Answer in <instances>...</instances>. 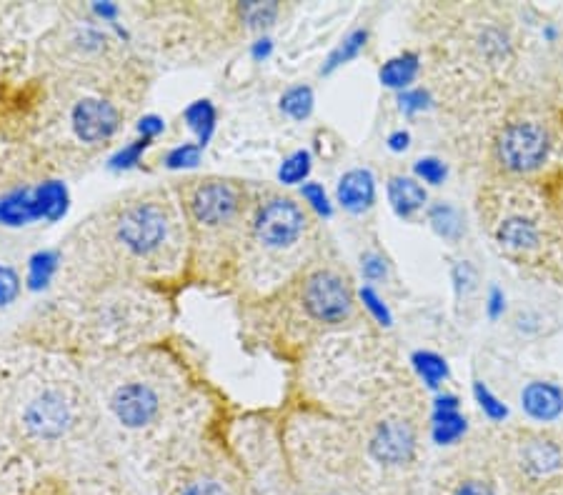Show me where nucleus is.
Instances as JSON below:
<instances>
[{"label": "nucleus", "mask_w": 563, "mask_h": 495, "mask_svg": "<svg viewBox=\"0 0 563 495\" xmlns=\"http://www.w3.org/2000/svg\"><path fill=\"white\" fill-rule=\"evenodd\" d=\"M498 240L511 250H531L538 243V228L533 220L513 215V218L503 220L498 228Z\"/></svg>", "instance_id": "obj_18"}, {"label": "nucleus", "mask_w": 563, "mask_h": 495, "mask_svg": "<svg viewBox=\"0 0 563 495\" xmlns=\"http://www.w3.org/2000/svg\"><path fill=\"white\" fill-rule=\"evenodd\" d=\"M428 223H431V228L446 240H458L463 233L461 213H458L451 203L431 205V208H428Z\"/></svg>", "instance_id": "obj_21"}, {"label": "nucleus", "mask_w": 563, "mask_h": 495, "mask_svg": "<svg viewBox=\"0 0 563 495\" xmlns=\"http://www.w3.org/2000/svg\"><path fill=\"white\" fill-rule=\"evenodd\" d=\"M138 130V138H146V140H156L158 135L166 130V120L161 115H143L136 125Z\"/></svg>", "instance_id": "obj_34"}, {"label": "nucleus", "mask_w": 563, "mask_h": 495, "mask_svg": "<svg viewBox=\"0 0 563 495\" xmlns=\"http://www.w3.org/2000/svg\"><path fill=\"white\" fill-rule=\"evenodd\" d=\"M521 408L538 423H551L563 415V390L548 380H533L521 390Z\"/></svg>", "instance_id": "obj_10"}, {"label": "nucleus", "mask_w": 563, "mask_h": 495, "mask_svg": "<svg viewBox=\"0 0 563 495\" xmlns=\"http://www.w3.org/2000/svg\"><path fill=\"white\" fill-rule=\"evenodd\" d=\"M451 495H496V490L488 483H483V480H466Z\"/></svg>", "instance_id": "obj_36"}, {"label": "nucleus", "mask_w": 563, "mask_h": 495, "mask_svg": "<svg viewBox=\"0 0 563 495\" xmlns=\"http://www.w3.org/2000/svg\"><path fill=\"white\" fill-rule=\"evenodd\" d=\"M411 365L416 370L418 378L426 383V388L438 390L443 385V380H448L451 368H448V360L443 355L433 353V350H413Z\"/></svg>", "instance_id": "obj_19"}, {"label": "nucleus", "mask_w": 563, "mask_h": 495, "mask_svg": "<svg viewBox=\"0 0 563 495\" xmlns=\"http://www.w3.org/2000/svg\"><path fill=\"white\" fill-rule=\"evenodd\" d=\"M468 420L461 410H431V440L436 445H453L466 435Z\"/></svg>", "instance_id": "obj_17"}, {"label": "nucleus", "mask_w": 563, "mask_h": 495, "mask_svg": "<svg viewBox=\"0 0 563 495\" xmlns=\"http://www.w3.org/2000/svg\"><path fill=\"white\" fill-rule=\"evenodd\" d=\"M416 428L403 418H381L368 435V455L386 468H403L416 458Z\"/></svg>", "instance_id": "obj_8"}, {"label": "nucleus", "mask_w": 563, "mask_h": 495, "mask_svg": "<svg viewBox=\"0 0 563 495\" xmlns=\"http://www.w3.org/2000/svg\"><path fill=\"white\" fill-rule=\"evenodd\" d=\"M358 300H361L363 308L368 310V315H371L378 325H383V328H391L393 325L391 308H388L386 300L378 295V290L373 288V285H361V288H358Z\"/></svg>", "instance_id": "obj_27"}, {"label": "nucleus", "mask_w": 563, "mask_h": 495, "mask_svg": "<svg viewBox=\"0 0 563 495\" xmlns=\"http://www.w3.org/2000/svg\"><path fill=\"white\" fill-rule=\"evenodd\" d=\"M418 70H421V55H418L416 50H403V53L393 55V58H388L386 63L381 65L378 80H381V85H386V88L403 93V90L411 88L413 80L418 78Z\"/></svg>", "instance_id": "obj_13"}, {"label": "nucleus", "mask_w": 563, "mask_h": 495, "mask_svg": "<svg viewBox=\"0 0 563 495\" xmlns=\"http://www.w3.org/2000/svg\"><path fill=\"white\" fill-rule=\"evenodd\" d=\"M183 120H186V125L193 130V135H196V143L201 145V148H206V145L211 143L213 133H216L218 110L208 98L193 100V103L183 110Z\"/></svg>", "instance_id": "obj_16"}, {"label": "nucleus", "mask_w": 563, "mask_h": 495, "mask_svg": "<svg viewBox=\"0 0 563 495\" xmlns=\"http://www.w3.org/2000/svg\"><path fill=\"white\" fill-rule=\"evenodd\" d=\"M88 378L108 418L131 438L153 443L156 455L188 438L183 420L193 398L188 383H183V370L173 363L128 355L93 363Z\"/></svg>", "instance_id": "obj_2"}, {"label": "nucleus", "mask_w": 563, "mask_h": 495, "mask_svg": "<svg viewBox=\"0 0 563 495\" xmlns=\"http://www.w3.org/2000/svg\"><path fill=\"white\" fill-rule=\"evenodd\" d=\"M413 178H416L418 183L441 185L443 180L448 178V165L443 163L441 158L426 155V158H418L416 163H413Z\"/></svg>", "instance_id": "obj_29"}, {"label": "nucleus", "mask_w": 563, "mask_h": 495, "mask_svg": "<svg viewBox=\"0 0 563 495\" xmlns=\"http://www.w3.org/2000/svg\"><path fill=\"white\" fill-rule=\"evenodd\" d=\"M38 195V210H41V220L46 223H58L66 218L68 208H71V193L63 180H46V183L36 185Z\"/></svg>", "instance_id": "obj_15"}, {"label": "nucleus", "mask_w": 563, "mask_h": 495, "mask_svg": "<svg viewBox=\"0 0 563 495\" xmlns=\"http://www.w3.org/2000/svg\"><path fill=\"white\" fill-rule=\"evenodd\" d=\"M313 105H316V95H313V90L308 85H291L281 95V110L291 120L311 118Z\"/></svg>", "instance_id": "obj_22"}, {"label": "nucleus", "mask_w": 563, "mask_h": 495, "mask_svg": "<svg viewBox=\"0 0 563 495\" xmlns=\"http://www.w3.org/2000/svg\"><path fill=\"white\" fill-rule=\"evenodd\" d=\"M313 158L308 150H293L288 158H283V163L278 165V183L281 185H303L308 183L311 175Z\"/></svg>", "instance_id": "obj_23"}, {"label": "nucleus", "mask_w": 563, "mask_h": 495, "mask_svg": "<svg viewBox=\"0 0 563 495\" xmlns=\"http://www.w3.org/2000/svg\"><path fill=\"white\" fill-rule=\"evenodd\" d=\"M123 115L116 103L101 95H83L71 105V130L81 143H108L121 130Z\"/></svg>", "instance_id": "obj_7"}, {"label": "nucleus", "mask_w": 563, "mask_h": 495, "mask_svg": "<svg viewBox=\"0 0 563 495\" xmlns=\"http://www.w3.org/2000/svg\"><path fill=\"white\" fill-rule=\"evenodd\" d=\"M71 243L68 278L91 288L171 273L188 248L181 205L163 188L116 200L93 215Z\"/></svg>", "instance_id": "obj_1"}, {"label": "nucleus", "mask_w": 563, "mask_h": 495, "mask_svg": "<svg viewBox=\"0 0 563 495\" xmlns=\"http://www.w3.org/2000/svg\"><path fill=\"white\" fill-rule=\"evenodd\" d=\"M203 148L198 143H181L163 155V165L168 170H191L201 165Z\"/></svg>", "instance_id": "obj_25"}, {"label": "nucleus", "mask_w": 563, "mask_h": 495, "mask_svg": "<svg viewBox=\"0 0 563 495\" xmlns=\"http://www.w3.org/2000/svg\"><path fill=\"white\" fill-rule=\"evenodd\" d=\"M151 145H153V140H146V138H138V140H133V143L123 145V148H118L116 153L108 158V168L116 170V173L138 168V163H141L143 155H146V150L151 148Z\"/></svg>", "instance_id": "obj_24"}, {"label": "nucleus", "mask_w": 563, "mask_h": 495, "mask_svg": "<svg viewBox=\"0 0 563 495\" xmlns=\"http://www.w3.org/2000/svg\"><path fill=\"white\" fill-rule=\"evenodd\" d=\"M38 220H41V210H38L36 185H18V188L0 195V225L3 228H26Z\"/></svg>", "instance_id": "obj_11"}, {"label": "nucleus", "mask_w": 563, "mask_h": 495, "mask_svg": "<svg viewBox=\"0 0 563 495\" xmlns=\"http://www.w3.org/2000/svg\"><path fill=\"white\" fill-rule=\"evenodd\" d=\"M386 145L393 153H403V150H408V145H411V133H408V130H393L386 138Z\"/></svg>", "instance_id": "obj_37"}, {"label": "nucleus", "mask_w": 563, "mask_h": 495, "mask_svg": "<svg viewBox=\"0 0 563 495\" xmlns=\"http://www.w3.org/2000/svg\"><path fill=\"white\" fill-rule=\"evenodd\" d=\"M21 295V275L13 265L0 263V308H8Z\"/></svg>", "instance_id": "obj_31"}, {"label": "nucleus", "mask_w": 563, "mask_h": 495, "mask_svg": "<svg viewBox=\"0 0 563 495\" xmlns=\"http://www.w3.org/2000/svg\"><path fill=\"white\" fill-rule=\"evenodd\" d=\"M326 495H341V493H326Z\"/></svg>", "instance_id": "obj_40"}, {"label": "nucleus", "mask_w": 563, "mask_h": 495, "mask_svg": "<svg viewBox=\"0 0 563 495\" xmlns=\"http://www.w3.org/2000/svg\"><path fill=\"white\" fill-rule=\"evenodd\" d=\"M503 310H506V295H503V290L498 288V285H491V290H488V298H486L488 318L498 320L503 315Z\"/></svg>", "instance_id": "obj_35"}, {"label": "nucleus", "mask_w": 563, "mask_h": 495, "mask_svg": "<svg viewBox=\"0 0 563 495\" xmlns=\"http://www.w3.org/2000/svg\"><path fill=\"white\" fill-rule=\"evenodd\" d=\"M311 230V218L301 203L273 190L256 188L251 193V210H248L246 238H243L241 263L238 273H248L261 260L278 258L306 240Z\"/></svg>", "instance_id": "obj_4"}, {"label": "nucleus", "mask_w": 563, "mask_h": 495, "mask_svg": "<svg viewBox=\"0 0 563 495\" xmlns=\"http://www.w3.org/2000/svg\"><path fill=\"white\" fill-rule=\"evenodd\" d=\"M93 13H96L103 23H113L121 10H118V5H113V3H93Z\"/></svg>", "instance_id": "obj_39"}, {"label": "nucleus", "mask_w": 563, "mask_h": 495, "mask_svg": "<svg viewBox=\"0 0 563 495\" xmlns=\"http://www.w3.org/2000/svg\"><path fill=\"white\" fill-rule=\"evenodd\" d=\"M386 195L398 218H413L428 203L426 188L416 178H411V175H393V178H388Z\"/></svg>", "instance_id": "obj_12"}, {"label": "nucleus", "mask_w": 563, "mask_h": 495, "mask_svg": "<svg viewBox=\"0 0 563 495\" xmlns=\"http://www.w3.org/2000/svg\"><path fill=\"white\" fill-rule=\"evenodd\" d=\"M431 108V93L423 88H408L398 93V110L403 115H418Z\"/></svg>", "instance_id": "obj_32"}, {"label": "nucleus", "mask_w": 563, "mask_h": 495, "mask_svg": "<svg viewBox=\"0 0 563 495\" xmlns=\"http://www.w3.org/2000/svg\"><path fill=\"white\" fill-rule=\"evenodd\" d=\"M473 398H476L478 408H481V413L486 415V418L496 420V423L508 418V405L503 403L498 395H493L491 388H488L483 380H476V383H473Z\"/></svg>", "instance_id": "obj_26"}, {"label": "nucleus", "mask_w": 563, "mask_h": 495, "mask_svg": "<svg viewBox=\"0 0 563 495\" xmlns=\"http://www.w3.org/2000/svg\"><path fill=\"white\" fill-rule=\"evenodd\" d=\"M271 53H273V40L271 38H258L256 43L251 45V58L256 60V63H263V60H266Z\"/></svg>", "instance_id": "obj_38"}, {"label": "nucleus", "mask_w": 563, "mask_h": 495, "mask_svg": "<svg viewBox=\"0 0 563 495\" xmlns=\"http://www.w3.org/2000/svg\"><path fill=\"white\" fill-rule=\"evenodd\" d=\"M498 160L513 173H531L548 158V133L538 123H511L496 145Z\"/></svg>", "instance_id": "obj_6"}, {"label": "nucleus", "mask_w": 563, "mask_h": 495, "mask_svg": "<svg viewBox=\"0 0 563 495\" xmlns=\"http://www.w3.org/2000/svg\"><path fill=\"white\" fill-rule=\"evenodd\" d=\"M181 205L186 240L193 263H201L208 275L238 270L243 238H246L251 193L231 178H193L176 188Z\"/></svg>", "instance_id": "obj_3"}, {"label": "nucleus", "mask_w": 563, "mask_h": 495, "mask_svg": "<svg viewBox=\"0 0 563 495\" xmlns=\"http://www.w3.org/2000/svg\"><path fill=\"white\" fill-rule=\"evenodd\" d=\"M361 273H363V278L368 280V283L383 280L388 273L386 258H383L381 253H373V250H368V253L361 255Z\"/></svg>", "instance_id": "obj_33"}, {"label": "nucleus", "mask_w": 563, "mask_h": 495, "mask_svg": "<svg viewBox=\"0 0 563 495\" xmlns=\"http://www.w3.org/2000/svg\"><path fill=\"white\" fill-rule=\"evenodd\" d=\"M241 20L253 30H263L276 20L278 5L276 3H243L238 5Z\"/></svg>", "instance_id": "obj_28"}, {"label": "nucleus", "mask_w": 563, "mask_h": 495, "mask_svg": "<svg viewBox=\"0 0 563 495\" xmlns=\"http://www.w3.org/2000/svg\"><path fill=\"white\" fill-rule=\"evenodd\" d=\"M366 43H368V30L366 28H356L353 33H348L346 38H343L341 43H338L336 48L331 50V55H328L326 63H323L321 75H331V73H336L341 65L351 63L353 58H358V55H361V50L366 48Z\"/></svg>", "instance_id": "obj_20"}, {"label": "nucleus", "mask_w": 563, "mask_h": 495, "mask_svg": "<svg viewBox=\"0 0 563 495\" xmlns=\"http://www.w3.org/2000/svg\"><path fill=\"white\" fill-rule=\"evenodd\" d=\"M301 198L306 200L308 208L316 215H321V218H331L333 215L331 198H328L326 188H323L321 183H316V180H308V183L301 185Z\"/></svg>", "instance_id": "obj_30"}, {"label": "nucleus", "mask_w": 563, "mask_h": 495, "mask_svg": "<svg viewBox=\"0 0 563 495\" xmlns=\"http://www.w3.org/2000/svg\"><path fill=\"white\" fill-rule=\"evenodd\" d=\"M336 203L346 213L363 215L376 203V178L368 168H351L338 178Z\"/></svg>", "instance_id": "obj_9"}, {"label": "nucleus", "mask_w": 563, "mask_h": 495, "mask_svg": "<svg viewBox=\"0 0 563 495\" xmlns=\"http://www.w3.org/2000/svg\"><path fill=\"white\" fill-rule=\"evenodd\" d=\"M63 268V250L56 248H41L28 258V273H26V288L31 293H41L48 285L53 283V278L58 275V270Z\"/></svg>", "instance_id": "obj_14"}, {"label": "nucleus", "mask_w": 563, "mask_h": 495, "mask_svg": "<svg viewBox=\"0 0 563 495\" xmlns=\"http://www.w3.org/2000/svg\"><path fill=\"white\" fill-rule=\"evenodd\" d=\"M296 303L313 323L341 325L353 315L356 300H353L351 285L338 270L318 268L301 280Z\"/></svg>", "instance_id": "obj_5"}]
</instances>
